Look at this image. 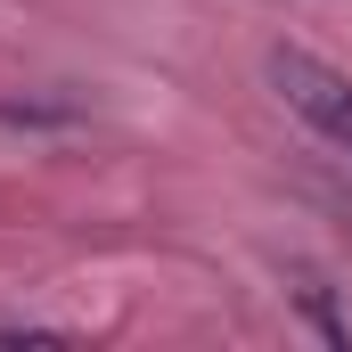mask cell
Here are the masks:
<instances>
[{
    "instance_id": "1",
    "label": "cell",
    "mask_w": 352,
    "mask_h": 352,
    "mask_svg": "<svg viewBox=\"0 0 352 352\" xmlns=\"http://www.w3.org/2000/svg\"><path fill=\"white\" fill-rule=\"evenodd\" d=\"M263 74H270V90L287 98V115H303L320 140L352 148V74L344 66H328V58H311V50H270Z\"/></svg>"
}]
</instances>
